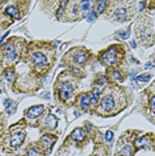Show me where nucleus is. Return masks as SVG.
<instances>
[{"instance_id": "obj_15", "label": "nucleus", "mask_w": 155, "mask_h": 156, "mask_svg": "<svg viewBox=\"0 0 155 156\" xmlns=\"http://www.w3.org/2000/svg\"><path fill=\"white\" fill-rule=\"evenodd\" d=\"M120 155L122 156H131L132 155V147L131 145H124V147L120 149Z\"/></svg>"}, {"instance_id": "obj_12", "label": "nucleus", "mask_w": 155, "mask_h": 156, "mask_svg": "<svg viewBox=\"0 0 155 156\" xmlns=\"http://www.w3.org/2000/svg\"><path fill=\"white\" fill-rule=\"evenodd\" d=\"M87 57H88V55H87V52H80V54H78L75 56V61L78 64H84Z\"/></svg>"}, {"instance_id": "obj_6", "label": "nucleus", "mask_w": 155, "mask_h": 156, "mask_svg": "<svg viewBox=\"0 0 155 156\" xmlns=\"http://www.w3.org/2000/svg\"><path fill=\"white\" fill-rule=\"evenodd\" d=\"M101 106H102V109H104V111H108V109H111L112 107L115 106L114 97H112L111 95H106L104 97H103Z\"/></svg>"}, {"instance_id": "obj_26", "label": "nucleus", "mask_w": 155, "mask_h": 156, "mask_svg": "<svg viewBox=\"0 0 155 156\" xmlns=\"http://www.w3.org/2000/svg\"><path fill=\"white\" fill-rule=\"evenodd\" d=\"M95 18H96V14H95V12H90V14H88V21H92Z\"/></svg>"}, {"instance_id": "obj_27", "label": "nucleus", "mask_w": 155, "mask_h": 156, "mask_svg": "<svg viewBox=\"0 0 155 156\" xmlns=\"http://www.w3.org/2000/svg\"><path fill=\"white\" fill-rule=\"evenodd\" d=\"M150 107H151V109H155V96L151 97V100H150Z\"/></svg>"}, {"instance_id": "obj_17", "label": "nucleus", "mask_w": 155, "mask_h": 156, "mask_svg": "<svg viewBox=\"0 0 155 156\" xmlns=\"http://www.w3.org/2000/svg\"><path fill=\"white\" fill-rule=\"evenodd\" d=\"M12 106H15V104H14V102H12V100H9V99L4 100V108L7 109V112H8V113H12V112L15 111V109H12V108H11Z\"/></svg>"}, {"instance_id": "obj_30", "label": "nucleus", "mask_w": 155, "mask_h": 156, "mask_svg": "<svg viewBox=\"0 0 155 156\" xmlns=\"http://www.w3.org/2000/svg\"><path fill=\"white\" fill-rule=\"evenodd\" d=\"M151 67H155V64H154V63H153V64H151V63L146 64V68H151Z\"/></svg>"}, {"instance_id": "obj_3", "label": "nucleus", "mask_w": 155, "mask_h": 156, "mask_svg": "<svg viewBox=\"0 0 155 156\" xmlns=\"http://www.w3.org/2000/svg\"><path fill=\"white\" fill-rule=\"evenodd\" d=\"M44 111V107L43 106H35V107H31L30 109L27 111V118L30 119H36L39 116L43 113Z\"/></svg>"}, {"instance_id": "obj_1", "label": "nucleus", "mask_w": 155, "mask_h": 156, "mask_svg": "<svg viewBox=\"0 0 155 156\" xmlns=\"http://www.w3.org/2000/svg\"><path fill=\"white\" fill-rule=\"evenodd\" d=\"M116 60H118V52H116L114 48L106 51L104 54L102 55V61L106 64H110V66H111V64H115Z\"/></svg>"}, {"instance_id": "obj_11", "label": "nucleus", "mask_w": 155, "mask_h": 156, "mask_svg": "<svg viewBox=\"0 0 155 156\" xmlns=\"http://www.w3.org/2000/svg\"><path fill=\"white\" fill-rule=\"evenodd\" d=\"M56 124H58V120H56V118H55L54 115H50V116H48V118L46 119V125H47L50 129L55 128V127H56Z\"/></svg>"}, {"instance_id": "obj_24", "label": "nucleus", "mask_w": 155, "mask_h": 156, "mask_svg": "<svg viewBox=\"0 0 155 156\" xmlns=\"http://www.w3.org/2000/svg\"><path fill=\"white\" fill-rule=\"evenodd\" d=\"M112 138H114V134H112L111 131H107V132H106V140H107V141H111Z\"/></svg>"}, {"instance_id": "obj_25", "label": "nucleus", "mask_w": 155, "mask_h": 156, "mask_svg": "<svg viewBox=\"0 0 155 156\" xmlns=\"http://www.w3.org/2000/svg\"><path fill=\"white\" fill-rule=\"evenodd\" d=\"M28 156H39V155H38V152L35 148H30L28 149Z\"/></svg>"}, {"instance_id": "obj_16", "label": "nucleus", "mask_w": 155, "mask_h": 156, "mask_svg": "<svg viewBox=\"0 0 155 156\" xmlns=\"http://www.w3.org/2000/svg\"><path fill=\"white\" fill-rule=\"evenodd\" d=\"M99 93H101V89H99V87H95L92 91V95H91V100L94 104H96V102H98L99 99Z\"/></svg>"}, {"instance_id": "obj_21", "label": "nucleus", "mask_w": 155, "mask_h": 156, "mask_svg": "<svg viewBox=\"0 0 155 156\" xmlns=\"http://www.w3.org/2000/svg\"><path fill=\"white\" fill-rule=\"evenodd\" d=\"M151 79L150 75H140V76L137 77V82H148Z\"/></svg>"}, {"instance_id": "obj_22", "label": "nucleus", "mask_w": 155, "mask_h": 156, "mask_svg": "<svg viewBox=\"0 0 155 156\" xmlns=\"http://www.w3.org/2000/svg\"><path fill=\"white\" fill-rule=\"evenodd\" d=\"M90 5H91V3L90 2H82V9L83 11H88Z\"/></svg>"}, {"instance_id": "obj_9", "label": "nucleus", "mask_w": 155, "mask_h": 156, "mask_svg": "<svg viewBox=\"0 0 155 156\" xmlns=\"http://www.w3.org/2000/svg\"><path fill=\"white\" fill-rule=\"evenodd\" d=\"M71 138H72L74 140H76V141H82L83 139L86 138V136H84V132H83V129L78 128V129H75V131L72 132V135H71Z\"/></svg>"}, {"instance_id": "obj_2", "label": "nucleus", "mask_w": 155, "mask_h": 156, "mask_svg": "<svg viewBox=\"0 0 155 156\" xmlns=\"http://www.w3.org/2000/svg\"><path fill=\"white\" fill-rule=\"evenodd\" d=\"M72 92H74V88H72V86H71L70 83H63V84H60V87H59V93H60V99L64 100L66 102L68 97L72 95Z\"/></svg>"}, {"instance_id": "obj_28", "label": "nucleus", "mask_w": 155, "mask_h": 156, "mask_svg": "<svg viewBox=\"0 0 155 156\" xmlns=\"http://www.w3.org/2000/svg\"><path fill=\"white\" fill-rule=\"evenodd\" d=\"M135 73H137L135 71H132V72L130 73V79H131V80H135Z\"/></svg>"}, {"instance_id": "obj_8", "label": "nucleus", "mask_w": 155, "mask_h": 156, "mask_svg": "<svg viewBox=\"0 0 155 156\" xmlns=\"http://www.w3.org/2000/svg\"><path fill=\"white\" fill-rule=\"evenodd\" d=\"M54 141H55V138H54V136H51V135H46V136H43V139H41V143H43V145H44L46 148H48V149L52 147Z\"/></svg>"}, {"instance_id": "obj_29", "label": "nucleus", "mask_w": 155, "mask_h": 156, "mask_svg": "<svg viewBox=\"0 0 155 156\" xmlns=\"http://www.w3.org/2000/svg\"><path fill=\"white\" fill-rule=\"evenodd\" d=\"M139 7H140V11H142V9L146 7V3H139Z\"/></svg>"}, {"instance_id": "obj_5", "label": "nucleus", "mask_w": 155, "mask_h": 156, "mask_svg": "<svg viewBox=\"0 0 155 156\" xmlns=\"http://www.w3.org/2000/svg\"><path fill=\"white\" fill-rule=\"evenodd\" d=\"M24 140V134L23 132H14L11 136V145L12 147H19Z\"/></svg>"}, {"instance_id": "obj_4", "label": "nucleus", "mask_w": 155, "mask_h": 156, "mask_svg": "<svg viewBox=\"0 0 155 156\" xmlns=\"http://www.w3.org/2000/svg\"><path fill=\"white\" fill-rule=\"evenodd\" d=\"M31 59L34 61V64H36V66H46V63H47V57L43 54H40V52L32 54Z\"/></svg>"}, {"instance_id": "obj_18", "label": "nucleus", "mask_w": 155, "mask_h": 156, "mask_svg": "<svg viewBox=\"0 0 155 156\" xmlns=\"http://www.w3.org/2000/svg\"><path fill=\"white\" fill-rule=\"evenodd\" d=\"M147 144V139L146 138H138L137 140H135V147H144V145Z\"/></svg>"}, {"instance_id": "obj_20", "label": "nucleus", "mask_w": 155, "mask_h": 156, "mask_svg": "<svg viewBox=\"0 0 155 156\" xmlns=\"http://www.w3.org/2000/svg\"><path fill=\"white\" fill-rule=\"evenodd\" d=\"M107 5H108V3H107V2H99V3H98V8H96V11H98V12H103V11H104V8L107 7Z\"/></svg>"}, {"instance_id": "obj_13", "label": "nucleus", "mask_w": 155, "mask_h": 156, "mask_svg": "<svg viewBox=\"0 0 155 156\" xmlns=\"http://www.w3.org/2000/svg\"><path fill=\"white\" fill-rule=\"evenodd\" d=\"M90 102H91V95H88V93H86V95H83L80 97V106H82L83 108H87Z\"/></svg>"}, {"instance_id": "obj_7", "label": "nucleus", "mask_w": 155, "mask_h": 156, "mask_svg": "<svg viewBox=\"0 0 155 156\" xmlns=\"http://www.w3.org/2000/svg\"><path fill=\"white\" fill-rule=\"evenodd\" d=\"M4 52L7 55V57L9 60H15L18 57V52H16V48L14 47V44H7L4 47Z\"/></svg>"}, {"instance_id": "obj_23", "label": "nucleus", "mask_w": 155, "mask_h": 156, "mask_svg": "<svg viewBox=\"0 0 155 156\" xmlns=\"http://www.w3.org/2000/svg\"><path fill=\"white\" fill-rule=\"evenodd\" d=\"M128 35H130V31H126V32H120V34L118 35V37H120V39H127L128 37Z\"/></svg>"}, {"instance_id": "obj_31", "label": "nucleus", "mask_w": 155, "mask_h": 156, "mask_svg": "<svg viewBox=\"0 0 155 156\" xmlns=\"http://www.w3.org/2000/svg\"><path fill=\"white\" fill-rule=\"evenodd\" d=\"M131 47H132V48H135V47H137V44H135L134 41H131Z\"/></svg>"}, {"instance_id": "obj_14", "label": "nucleus", "mask_w": 155, "mask_h": 156, "mask_svg": "<svg viewBox=\"0 0 155 156\" xmlns=\"http://www.w3.org/2000/svg\"><path fill=\"white\" fill-rule=\"evenodd\" d=\"M5 14L9 15V16H12V18H15V19H19V18H20L18 8H15V7H8L7 9H5Z\"/></svg>"}, {"instance_id": "obj_19", "label": "nucleus", "mask_w": 155, "mask_h": 156, "mask_svg": "<svg viewBox=\"0 0 155 156\" xmlns=\"http://www.w3.org/2000/svg\"><path fill=\"white\" fill-rule=\"evenodd\" d=\"M5 79L8 80L9 83H12L14 82V79H15V75H14V71H11V70H8L7 72H5Z\"/></svg>"}, {"instance_id": "obj_10", "label": "nucleus", "mask_w": 155, "mask_h": 156, "mask_svg": "<svg viewBox=\"0 0 155 156\" xmlns=\"http://www.w3.org/2000/svg\"><path fill=\"white\" fill-rule=\"evenodd\" d=\"M115 18L118 19V20H126V18H127V11H126V8H118L115 11Z\"/></svg>"}]
</instances>
